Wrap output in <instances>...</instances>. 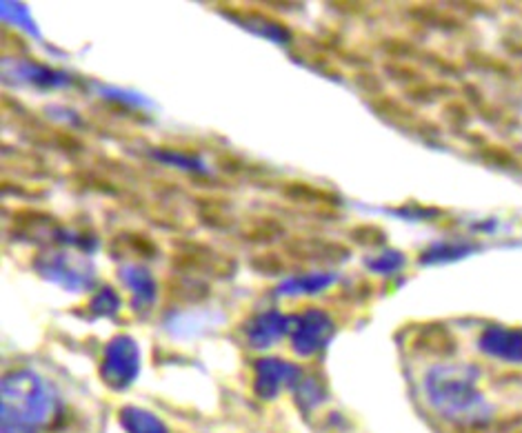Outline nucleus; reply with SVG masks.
Here are the masks:
<instances>
[{
	"label": "nucleus",
	"mask_w": 522,
	"mask_h": 433,
	"mask_svg": "<svg viewBox=\"0 0 522 433\" xmlns=\"http://www.w3.org/2000/svg\"><path fill=\"white\" fill-rule=\"evenodd\" d=\"M289 322H291V318L278 314V311H265V314L256 316L247 331L249 345L258 351L271 347L276 340H280L287 334Z\"/></svg>",
	"instance_id": "9d476101"
},
{
	"label": "nucleus",
	"mask_w": 522,
	"mask_h": 433,
	"mask_svg": "<svg viewBox=\"0 0 522 433\" xmlns=\"http://www.w3.org/2000/svg\"><path fill=\"white\" fill-rule=\"evenodd\" d=\"M3 425L38 433L56 414V396L34 371H14L3 380Z\"/></svg>",
	"instance_id": "f03ea898"
},
{
	"label": "nucleus",
	"mask_w": 522,
	"mask_h": 433,
	"mask_svg": "<svg viewBox=\"0 0 522 433\" xmlns=\"http://www.w3.org/2000/svg\"><path fill=\"white\" fill-rule=\"evenodd\" d=\"M407 258L403 251L398 249H385L383 254H378L374 258H367L365 260V267L369 271H374V274H380V276H391V274H398L400 269L405 267Z\"/></svg>",
	"instance_id": "f3484780"
},
{
	"label": "nucleus",
	"mask_w": 522,
	"mask_h": 433,
	"mask_svg": "<svg viewBox=\"0 0 522 433\" xmlns=\"http://www.w3.org/2000/svg\"><path fill=\"white\" fill-rule=\"evenodd\" d=\"M336 278H338L336 274H323V271H318V274L289 278L278 285L276 294H280V296H314L334 285Z\"/></svg>",
	"instance_id": "ddd939ff"
},
{
	"label": "nucleus",
	"mask_w": 522,
	"mask_h": 433,
	"mask_svg": "<svg viewBox=\"0 0 522 433\" xmlns=\"http://www.w3.org/2000/svg\"><path fill=\"white\" fill-rule=\"evenodd\" d=\"M285 196L296 200V203H307V205H336L338 198L334 194H327V191L311 187V185H289L285 187Z\"/></svg>",
	"instance_id": "a211bd4d"
},
{
	"label": "nucleus",
	"mask_w": 522,
	"mask_h": 433,
	"mask_svg": "<svg viewBox=\"0 0 522 433\" xmlns=\"http://www.w3.org/2000/svg\"><path fill=\"white\" fill-rule=\"evenodd\" d=\"M120 278L127 285V289L134 294V307L149 309L156 302L158 285L152 274L140 265H125L120 269Z\"/></svg>",
	"instance_id": "f8f14e48"
},
{
	"label": "nucleus",
	"mask_w": 522,
	"mask_h": 433,
	"mask_svg": "<svg viewBox=\"0 0 522 433\" xmlns=\"http://www.w3.org/2000/svg\"><path fill=\"white\" fill-rule=\"evenodd\" d=\"M476 251L474 245L469 243H436L420 254V263L423 265H436V263H456L463 260Z\"/></svg>",
	"instance_id": "2eb2a0df"
},
{
	"label": "nucleus",
	"mask_w": 522,
	"mask_h": 433,
	"mask_svg": "<svg viewBox=\"0 0 522 433\" xmlns=\"http://www.w3.org/2000/svg\"><path fill=\"white\" fill-rule=\"evenodd\" d=\"M140 354L138 345L129 336H116L105 349L103 365H100V378L105 380L107 387L123 391L132 387V382L138 376Z\"/></svg>",
	"instance_id": "7ed1b4c3"
},
{
	"label": "nucleus",
	"mask_w": 522,
	"mask_h": 433,
	"mask_svg": "<svg viewBox=\"0 0 522 433\" xmlns=\"http://www.w3.org/2000/svg\"><path fill=\"white\" fill-rule=\"evenodd\" d=\"M478 347L491 358L522 365V327H487L478 340Z\"/></svg>",
	"instance_id": "6e6552de"
},
{
	"label": "nucleus",
	"mask_w": 522,
	"mask_h": 433,
	"mask_svg": "<svg viewBox=\"0 0 522 433\" xmlns=\"http://www.w3.org/2000/svg\"><path fill=\"white\" fill-rule=\"evenodd\" d=\"M100 94L107 96L109 100H118V103H123L127 107H143L147 105V98L138 96L134 92H125V89H114V87H100Z\"/></svg>",
	"instance_id": "b1692460"
},
{
	"label": "nucleus",
	"mask_w": 522,
	"mask_h": 433,
	"mask_svg": "<svg viewBox=\"0 0 522 433\" xmlns=\"http://www.w3.org/2000/svg\"><path fill=\"white\" fill-rule=\"evenodd\" d=\"M254 391L263 398L271 400L280 394V389L285 385L296 387L300 380H303V369L291 365V362L278 360V358H263L254 365Z\"/></svg>",
	"instance_id": "39448f33"
},
{
	"label": "nucleus",
	"mask_w": 522,
	"mask_h": 433,
	"mask_svg": "<svg viewBox=\"0 0 522 433\" xmlns=\"http://www.w3.org/2000/svg\"><path fill=\"white\" fill-rule=\"evenodd\" d=\"M5 76L27 80V83L38 85V87H49V89L69 87L74 83V78L69 76L67 72H60V69L47 67V65H36V63H16V65H12L9 60L5 65Z\"/></svg>",
	"instance_id": "1a4fd4ad"
},
{
	"label": "nucleus",
	"mask_w": 522,
	"mask_h": 433,
	"mask_svg": "<svg viewBox=\"0 0 522 433\" xmlns=\"http://www.w3.org/2000/svg\"><path fill=\"white\" fill-rule=\"evenodd\" d=\"M89 307H92L96 316H114L120 309V298L112 287H103L94 296V300L89 302Z\"/></svg>",
	"instance_id": "5701e85b"
},
{
	"label": "nucleus",
	"mask_w": 522,
	"mask_h": 433,
	"mask_svg": "<svg viewBox=\"0 0 522 433\" xmlns=\"http://www.w3.org/2000/svg\"><path fill=\"white\" fill-rule=\"evenodd\" d=\"M174 267L185 271V274H205L214 271L216 276H232L236 271V263L232 258L218 256L214 249L205 245H187L174 254Z\"/></svg>",
	"instance_id": "423d86ee"
},
{
	"label": "nucleus",
	"mask_w": 522,
	"mask_h": 433,
	"mask_svg": "<svg viewBox=\"0 0 522 433\" xmlns=\"http://www.w3.org/2000/svg\"><path fill=\"white\" fill-rule=\"evenodd\" d=\"M287 251L298 260H309V263H343L349 258V249L329 243V240H294L287 245Z\"/></svg>",
	"instance_id": "9b49d317"
},
{
	"label": "nucleus",
	"mask_w": 522,
	"mask_h": 433,
	"mask_svg": "<svg viewBox=\"0 0 522 433\" xmlns=\"http://www.w3.org/2000/svg\"><path fill=\"white\" fill-rule=\"evenodd\" d=\"M36 271L69 291H83L92 283V271L76 267L74 260L65 254L36 258Z\"/></svg>",
	"instance_id": "0eeeda50"
},
{
	"label": "nucleus",
	"mask_w": 522,
	"mask_h": 433,
	"mask_svg": "<svg viewBox=\"0 0 522 433\" xmlns=\"http://www.w3.org/2000/svg\"><path fill=\"white\" fill-rule=\"evenodd\" d=\"M0 14H3V18L9 20V23H14V25H18L20 29H25V32H29L32 36L40 38V32H38V27H36V23H34V18L29 16L25 5L3 3V5H0Z\"/></svg>",
	"instance_id": "4be33fe9"
},
{
	"label": "nucleus",
	"mask_w": 522,
	"mask_h": 433,
	"mask_svg": "<svg viewBox=\"0 0 522 433\" xmlns=\"http://www.w3.org/2000/svg\"><path fill=\"white\" fill-rule=\"evenodd\" d=\"M331 336H334V322L325 311L311 309L298 318L296 329L291 331V347L298 356H314L327 345Z\"/></svg>",
	"instance_id": "20e7f679"
},
{
	"label": "nucleus",
	"mask_w": 522,
	"mask_h": 433,
	"mask_svg": "<svg viewBox=\"0 0 522 433\" xmlns=\"http://www.w3.org/2000/svg\"><path fill=\"white\" fill-rule=\"evenodd\" d=\"M283 236H285L283 225L271 218H258L254 225H249V231L245 234V238L254 240V243H274V240Z\"/></svg>",
	"instance_id": "aec40b11"
},
{
	"label": "nucleus",
	"mask_w": 522,
	"mask_h": 433,
	"mask_svg": "<svg viewBox=\"0 0 522 433\" xmlns=\"http://www.w3.org/2000/svg\"><path fill=\"white\" fill-rule=\"evenodd\" d=\"M154 158L160 160L165 165H174L183 171H189V174H205L207 167L203 160L192 154H183V151H172V149H158L154 151Z\"/></svg>",
	"instance_id": "6ab92c4d"
},
{
	"label": "nucleus",
	"mask_w": 522,
	"mask_h": 433,
	"mask_svg": "<svg viewBox=\"0 0 522 433\" xmlns=\"http://www.w3.org/2000/svg\"><path fill=\"white\" fill-rule=\"evenodd\" d=\"M252 267L256 271H260V274H267V276H274V274H280V271L285 269V265L280 263L278 256H258L252 260Z\"/></svg>",
	"instance_id": "393cba45"
},
{
	"label": "nucleus",
	"mask_w": 522,
	"mask_h": 433,
	"mask_svg": "<svg viewBox=\"0 0 522 433\" xmlns=\"http://www.w3.org/2000/svg\"><path fill=\"white\" fill-rule=\"evenodd\" d=\"M120 422L127 433H167L165 425L154 414L138 407H125L120 411Z\"/></svg>",
	"instance_id": "dca6fc26"
},
{
	"label": "nucleus",
	"mask_w": 522,
	"mask_h": 433,
	"mask_svg": "<svg viewBox=\"0 0 522 433\" xmlns=\"http://www.w3.org/2000/svg\"><path fill=\"white\" fill-rule=\"evenodd\" d=\"M480 371L474 365H438L425 376V391L440 416L456 422H485L491 414L487 398L478 389Z\"/></svg>",
	"instance_id": "f257e3e1"
},
{
	"label": "nucleus",
	"mask_w": 522,
	"mask_h": 433,
	"mask_svg": "<svg viewBox=\"0 0 522 433\" xmlns=\"http://www.w3.org/2000/svg\"><path fill=\"white\" fill-rule=\"evenodd\" d=\"M294 391H296L298 405H303L305 409L318 407L320 402H323V398H325V389H323V385H320L318 380L307 378V376H303V380L298 382V385L294 387Z\"/></svg>",
	"instance_id": "412c9836"
},
{
	"label": "nucleus",
	"mask_w": 522,
	"mask_h": 433,
	"mask_svg": "<svg viewBox=\"0 0 522 433\" xmlns=\"http://www.w3.org/2000/svg\"><path fill=\"white\" fill-rule=\"evenodd\" d=\"M236 20L240 25H245L249 32L274 40V43H278V45H287L291 38L289 29L285 25H280L278 20H271L269 16L256 12V9H252V12L236 14Z\"/></svg>",
	"instance_id": "4468645a"
}]
</instances>
